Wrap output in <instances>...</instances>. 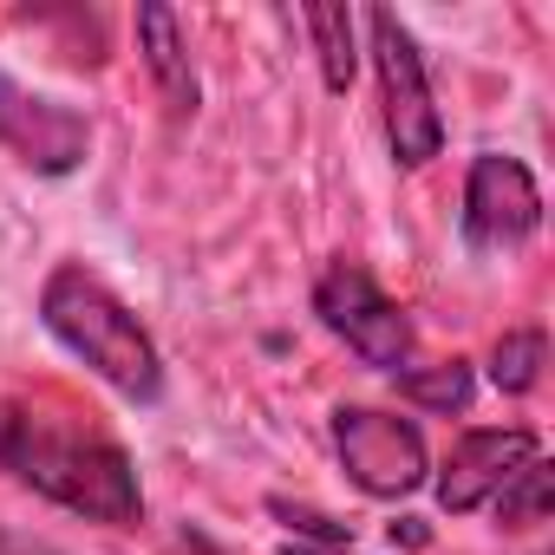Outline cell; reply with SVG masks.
Listing matches in <instances>:
<instances>
[{"label":"cell","instance_id":"6da1fadb","mask_svg":"<svg viewBox=\"0 0 555 555\" xmlns=\"http://www.w3.org/2000/svg\"><path fill=\"white\" fill-rule=\"evenodd\" d=\"M0 470L92 522H138L144 490L99 412L60 392H0Z\"/></svg>","mask_w":555,"mask_h":555},{"label":"cell","instance_id":"7a4b0ae2","mask_svg":"<svg viewBox=\"0 0 555 555\" xmlns=\"http://www.w3.org/2000/svg\"><path fill=\"white\" fill-rule=\"evenodd\" d=\"M40 321L47 334L86 360L105 386H118L125 399H157L164 392V360L151 347V334L138 327V314L99 282V274H86L79 261L53 268L47 288H40Z\"/></svg>","mask_w":555,"mask_h":555},{"label":"cell","instance_id":"3957f363","mask_svg":"<svg viewBox=\"0 0 555 555\" xmlns=\"http://www.w3.org/2000/svg\"><path fill=\"white\" fill-rule=\"evenodd\" d=\"M314 314L379 373H412V321L366 268L334 261L314 288Z\"/></svg>","mask_w":555,"mask_h":555},{"label":"cell","instance_id":"277c9868","mask_svg":"<svg viewBox=\"0 0 555 555\" xmlns=\"http://www.w3.org/2000/svg\"><path fill=\"white\" fill-rule=\"evenodd\" d=\"M366 34H373V66H379V105H386L392 157L418 170V164H431L438 144H444V118H438V105H431L425 60H418L412 34H405L392 14H366Z\"/></svg>","mask_w":555,"mask_h":555},{"label":"cell","instance_id":"5b68a950","mask_svg":"<svg viewBox=\"0 0 555 555\" xmlns=\"http://www.w3.org/2000/svg\"><path fill=\"white\" fill-rule=\"evenodd\" d=\"M334 451L366 496H412L425 483V438L399 412L340 405L334 412Z\"/></svg>","mask_w":555,"mask_h":555},{"label":"cell","instance_id":"8992f818","mask_svg":"<svg viewBox=\"0 0 555 555\" xmlns=\"http://www.w3.org/2000/svg\"><path fill=\"white\" fill-rule=\"evenodd\" d=\"M0 144H8L21 164L47 170V177H66V170H79V164H86L92 125H86L73 105L40 99V92H27L21 79L0 73Z\"/></svg>","mask_w":555,"mask_h":555},{"label":"cell","instance_id":"52a82bcc","mask_svg":"<svg viewBox=\"0 0 555 555\" xmlns=\"http://www.w3.org/2000/svg\"><path fill=\"white\" fill-rule=\"evenodd\" d=\"M542 222V190L516 157L483 151L464 183V235L470 248H522Z\"/></svg>","mask_w":555,"mask_h":555},{"label":"cell","instance_id":"ba28073f","mask_svg":"<svg viewBox=\"0 0 555 555\" xmlns=\"http://www.w3.org/2000/svg\"><path fill=\"white\" fill-rule=\"evenodd\" d=\"M535 457H542L535 431H464V438L451 444L444 470H438V503H444L451 516L483 509V503H496L503 483H509L522 464H535Z\"/></svg>","mask_w":555,"mask_h":555},{"label":"cell","instance_id":"9c48e42d","mask_svg":"<svg viewBox=\"0 0 555 555\" xmlns=\"http://www.w3.org/2000/svg\"><path fill=\"white\" fill-rule=\"evenodd\" d=\"M138 40H144V66L157 73L170 112L190 118V112H196V73H190L183 34H177V14H170V8H138Z\"/></svg>","mask_w":555,"mask_h":555},{"label":"cell","instance_id":"30bf717a","mask_svg":"<svg viewBox=\"0 0 555 555\" xmlns=\"http://www.w3.org/2000/svg\"><path fill=\"white\" fill-rule=\"evenodd\" d=\"M308 34H314V47H321L327 86L347 92V86H353V14H347V8H308Z\"/></svg>","mask_w":555,"mask_h":555},{"label":"cell","instance_id":"8fae6325","mask_svg":"<svg viewBox=\"0 0 555 555\" xmlns=\"http://www.w3.org/2000/svg\"><path fill=\"white\" fill-rule=\"evenodd\" d=\"M490 379H496L503 392H529V386L542 379V334H535V327L503 334L496 353H490Z\"/></svg>","mask_w":555,"mask_h":555},{"label":"cell","instance_id":"7c38bea8","mask_svg":"<svg viewBox=\"0 0 555 555\" xmlns=\"http://www.w3.org/2000/svg\"><path fill=\"white\" fill-rule=\"evenodd\" d=\"M496 516H503V522H516V529H529V522H542V516H548V464H542V457H535V464H522V470L503 483Z\"/></svg>","mask_w":555,"mask_h":555},{"label":"cell","instance_id":"4fadbf2b","mask_svg":"<svg viewBox=\"0 0 555 555\" xmlns=\"http://www.w3.org/2000/svg\"><path fill=\"white\" fill-rule=\"evenodd\" d=\"M405 379V392L418 399V405H431V412H464L470 405V366H431V373H399Z\"/></svg>","mask_w":555,"mask_h":555},{"label":"cell","instance_id":"5bb4252c","mask_svg":"<svg viewBox=\"0 0 555 555\" xmlns=\"http://www.w3.org/2000/svg\"><path fill=\"white\" fill-rule=\"evenodd\" d=\"M288 555H353L347 542H288Z\"/></svg>","mask_w":555,"mask_h":555}]
</instances>
